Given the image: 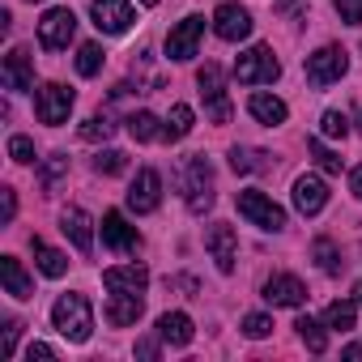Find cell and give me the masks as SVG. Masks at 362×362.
Masks as SVG:
<instances>
[{
  "mask_svg": "<svg viewBox=\"0 0 362 362\" xmlns=\"http://www.w3.org/2000/svg\"><path fill=\"white\" fill-rule=\"evenodd\" d=\"M52 324H56V332H60L64 341L86 345L90 332H94V311H90L86 294H60L56 307H52Z\"/></svg>",
  "mask_w": 362,
  "mask_h": 362,
  "instance_id": "cell-1",
  "label": "cell"
},
{
  "mask_svg": "<svg viewBox=\"0 0 362 362\" xmlns=\"http://www.w3.org/2000/svg\"><path fill=\"white\" fill-rule=\"evenodd\" d=\"M184 201L192 214H205L214 205V166L205 153L184 158Z\"/></svg>",
  "mask_w": 362,
  "mask_h": 362,
  "instance_id": "cell-2",
  "label": "cell"
},
{
  "mask_svg": "<svg viewBox=\"0 0 362 362\" xmlns=\"http://www.w3.org/2000/svg\"><path fill=\"white\" fill-rule=\"evenodd\" d=\"M277 77H281V64H277L273 47H264V43L247 47V52L235 60V81H239V86H260V81H277Z\"/></svg>",
  "mask_w": 362,
  "mask_h": 362,
  "instance_id": "cell-3",
  "label": "cell"
},
{
  "mask_svg": "<svg viewBox=\"0 0 362 362\" xmlns=\"http://www.w3.org/2000/svg\"><path fill=\"white\" fill-rule=\"evenodd\" d=\"M235 209H239L252 226H260V230H281V226H286V209H281L277 201H269L264 192H256V188L239 192V197H235Z\"/></svg>",
  "mask_w": 362,
  "mask_h": 362,
  "instance_id": "cell-4",
  "label": "cell"
},
{
  "mask_svg": "<svg viewBox=\"0 0 362 362\" xmlns=\"http://www.w3.org/2000/svg\"><path fill=\"white\" fill-rule=\"evenodd\" d=\"M69 111H73V90H69V86L47 81V86L35 94V115H39V124L60 128V124L69 119Z\"/></svg>",
  "mask_w": 362,
  "mask_h": 362,
  "instance_id": "cell-5",
  "label": "cell"
},
{
  "mask_svg": "<svg viewBox=\"0 0 362 362\" xmlns=\"http://www.w3.org/2000/svg\"><path fill=\"white\" fill-rule=\"evenodd\" d=\"M90 18L103 35H128L132 22H136L128 0H90Z\"/></svg>",
  "mask_w": 362,
  "mask_h": 362,
  "instance_id": "cell-6",
  "label": "cell"
},
{
  "mask_svg": "<svg viewBox=\"0 0 362 362\" xmlns=\"http://www.w3.org/2000/svg\"><path fill=\"white\" fill-rule=\"evenodd\" d=\"M197 86H201L205 107H209V119H214V124H230V98H226V90H222V69H218V64H205V69L197 73Z\"/></svg>",
  "mask_w": 362,
  "mask_h": 362,
  "instance_id": "cell-7",
  "label": "cell"
},
{
  "mask_svg": "<svg viewBox=\"0 0 362 362\" xmlns=\"http://www.w3.org/2000/svg\"><path fill=\"white\" fill-rule=\"evenodd\" d=\"M73 30H77V18L73 9H47L43 22H39V43L47 52H64L73 43Z\"/></svg>",
  "mask_w": 362,
  "mask_h": 362,
  "instance_id": "cell-8",
  "label": "cell"
},
{
  "mask_svg": "<svg viewBox=\"0 0 362 362\" xmlns=\"http://www.w3.org/2000/svg\"><path fill=\"white\" fill-rule=\"evenodd\" d=\"M345 69H349V60L341 47H320L315 56H307V81L311 86H332L345 77Z\"/></svg>",
  "mask_w": 362,
  "mask_h": 362,
  "instance_id": "cell-9",
  "label": "cell"
},
{
  "mask_svg": "<svg viewBox=\"0 0 362 362\" xmlns=\"http://www.w3.org/2000/svg\"><path fill=\"white\" fill-rule=\"evenodd\" d=\"M0 81H5V90H13V94L35 90V56L26 47H13L5 56V64H0Z\"/></svg>",
  "mask_w": 362,
  "mask_h": 362,
  "instance_id": "cell-10",
  "label": "cell"
},
{
  "mask_svg": "<svg viewBox=\"0 0 362 362\" xmlns=\"http://www.w3.org/2000/svg\"><path fill=\"white\" fill-rule=\"evenodd\" d=\"M201 35H205V18H201V13L184 18V22H179V26L166 35V56H170V60H192Z\"/></svg>",
  "mask_w": 362,
  "mask_h": 362,
  "instance_id": "cell-11",
  "label": "cell"
},
{
  "mask_svg": "<svg viewBox=\"0 0 362 362\" xmlns=\"http://www.w3.org/2000/svg\"><path fill=\"white\" fill-rule=\"evenodd\" d=\"M158 201H162V175H158L153 166L136 170L132 188H128V209H132V214H153Z\"/></svg>",
  "mask_w": 362,
  "mask_h": 362,
  "instance_id": "cell-12",
  "label": "cell"
},
{
  "mask_svg": "<svg viewBox=\"0 0 362 362\" xmlns=\"http://www.w3.org/2000/svg\"><path fill=\"white\" fill-rule=\"evenodd\" d=\"M324 205H328V184H324L320 175H298L294 179V209L303 218H315Z\"/></svg>",
  "mask_w": 362,
  "mask_h": 362,
  "instance_id": "cell-13",
  "label": "cell"
},
{
  "mask_svg": "<svg viewBox=\"0 0 362 362\" xmlns=\"http://www.w3.org/2000/svg\"><path fill=\"white\" fill-rule=\"evenodd\" d=\"M214 30H218V39L239 43V39L252 35V13H247L243 5H222V9L214 13Z\"/></svg>",
  "mask_w": 362,
  "mask_h": 362,
  "instance_id": "cell-14",
  "label": "cell"
},
{
  "mask_svg": "<svg viewBox=\"0 0 362 362\" xmlns=\"http://www.w3.org/2000/svg\"><path fill=\"white\" fill-rule=\"evenodd\" d=\"M205 243H209V252H214L218 269H222V273H235V256H239V235H235V226H226V222L209 226Z\"/></svg>",
  "mask_w": 362,
  "mask_h": 362,
  "instance_id": "cell-15",
  "label": "cell"
},
{
  "mask_svg": "<svg viewBox=\"0 0 362 362\" xmlns=\"http://www.w3.org/2000/svg\"><path fill=\"white\" fill-rule=\"evenodd\" d=\"M264 298L273 307H303L307 303V286L298 277H290V273H277V277L264 281Z\"/></svg>",
  "mask_w": 362,
  "mask_h": 362,
  "instance_id": "cell-16",
  "label": "cell"
},
{
  "mask_svg": "<svg viewBox=\"0 0 362 362\" xmlns=\"http://www.w3.org/2000/svg\"><path fill=\"white\" fill-rule=\"evenodd\" d=\"M60 230L77 243V252H81V256H90V252H94V222H90V214H86V209H64V214H60Z\"/></svg>",
  "mask_w": 362,
  "mask_h": 362,
  "instance_id": "cell-17",
  "label": "cell"
},
{
  "mask_svg": "<svg viewBox=\"0 0 362 362\" xmlns=\"http://www.w3.org/2000/svg\"><path fill=\"white\" fill-rule=\"evenodd\" d=\"M103 243L115 247V252H136V247H141V235H136V226H128V222L111 209V214H103Z\"/></svg>",
  "mask_w": 362,
  "mask_h": 362,
  "instance_id": "cell-18",
  "label": "cell"
},
{
  "mask_svg": "<svg viewBox=\"0 0 362 362\" xmlns=\"http://www.w3.org/2000/svg\"><path fill=\"white\" fill-rule=\"evenodd\" d=\"M145 281H149L145 264H124V269H107V273H103V286H107L111 294H141Z\"/></svg>",
  "mask_w": 362,
  "mask_h": 362,
  "instance_id": "cell-19",
  "label": "cell"
},
{
  "mask_svg": "<svg viewBox=\"0 0 362 362\" xmlns=\"http://www.w3.org/2000/svg\"><path fill=\"white\" fill-rule=\"evenodd\" d=\"M0 281H5V294H13L18 303L35 298V281L26 277V269H22L18 256H5V260H0Z\"/></svg>",
  "mask_w": 362,
  "mask_h": 362,
  "instance_id": "cell-20",
  "label": "cell"
},
{
  "mask_svg": "<svg viewBox=\"0 0 362 362\" xmlns=\"http://www.w3.org/2000/svg\"><path fill=\"white\" fill-rule=\"evenodd\" d=\"M158 337L166 345H192L197 328H192V320L184 311H166V315H158Z\"/></svg>",
  "mask_w": 362,
  "mask_h": 362,
  "instance_id": "cell-21",
  "label": "cell"
},
{
  "mask_svg": "<svg viewBox=\"0 0 362 362\" xmlns=\"http://www.w3.org/2000/svg\"><path fill=\"white\" fill-rule=\"evenodd\" d=\"M141 294H115L111 303H107V324L111 328H128V324H136L141 320Z\"/></svg>",
  "mask_w": 362,
  "mask_h": 362,
  "instance_id": "cell-22",
  "label": "cell"
},
{
  "mask_svg": "<svg viewBox=\"0 0 362 362\" xmlns=\"http://www.w3.org/2000/svg\"><path fill=\"white\" fill-rule=\"evenodd\" d=\"M247 111H252L260 124H269V128H273V124H286V103L273 98V94H252V98H247Z\"/></svg>",
  "mask_w": 362,
  "mask_h": 362,
  "instance_id": "cell-23",
  "label": "cell"
},
{
  "mask_svg": "<svg viewBox=\"0 0 362 362\" xmlns=\"http://www.w3.org/2000/svg\"><path fill=\"white\" fill-rule=\"evenodd\" d=\"M30 247H35V264H39V269L47 273V277H64V273H69V256H64V252L47 247L43 239H35Z\"/></svg>",
  "mask_w": 362,
  "mask_h": 362,
  "instance_id": "cell-24",
  "label": "cell"
},
{
  "mask_svg": "<svg viewBox=\"0 0 362 362\" xmlns=\"http://www.w3.org/2000/svg\"><path fill=\"white\" fill-rule=\"evenodd\" d=\"M188 132H192V107H184V103H179V107H170L162 136H166V141H184Z\"/></svg>",
  "mask_w": 362,
  "mask_h": 362,
  "instance_id": "cell-25",
  "label": "cell"
},
{
  "mask_svg": "<svg viewBox=\"0 0 362 362\" xmlns=\"http://www.w3.org/2000/svg\"><path fill=\"white\" fill-rule=\"evenodd\" d=\"M354 320H358L354 303H328V311H324V328H332V332H349Z\"/></svg>",
  "mask_w": 362,
  "mask_h": 362,
  "instance_id": "cell-26",
  "label": "cell"
},
{
  "mask_svg": "<svg viewBox=\"0 0 362 362\" xmlns=\"http://www.w3.org/2000/svg\"><path fill=\"white\" fill-rule=\"evenodd\" d=\"M128 132H132V141H158V136H162V128H158V115H149V111H136V115H128Z\"/></svg>",
  "mask_w": 362,
  "mask_h": 362,
  "instance_id": "cell-27",
  "label": "cell"
},
{
  "mask_svg": "<svg viewBox=\"0 0 362 362\" xmlns=\"http://www.w3.org/2000/svg\"><path fill=\"white\" fill-rule=\"evenodd\" d=\"M264 158H269V153H260V149H239V145L230 149V166H235L239 175H252V170H264V166H269Z\"/></svg>",
  "mask_w": 362,
  "mask_h": 362,
  "instance_id": "cell-28",
  "label": "cell"
},
{
  "mask_svg": "<svg viewBox=\"0 0 362 362\" xmlns=\"http://www.w3.org/2000/svg\"><path fill=\"white\" fill-rule=\"evenodd\" d=\"M294 328H298V337L307 341V349H311V354H324V349H328V337H324V328H320L311 315H298V324H294Z\"/></svg>",
  "mask_w": 362,
  "mask_h": 362,
  "instance_id": "cell-29",
  "label": "cell"
},
{
  "mask_svg": "<svg viewBox=\"0 0 362 362\" xmlns=\"http://www.w3.org/2000/svg\"><path fill=\"white\" fill-rule=\"evenodd\" d=\"M64 175H69V158H64V153H52V158L43 162V170H39V184H43L47 192H56V184H60Z\"/></svg>",
  "mask_w": 362,
  "mask_h": 362,
  "instance_id": "cell-30",
  "label": "cell"
},
{
  "mask_svg": "<svg viewBox=\"0 0 362 362\" xmlns=\"http://www.w3.org/2000/svg\"><path fill=\"white\" fill-rule=\"evenodd\" d=\"M311 256L320 260L324 273H341V252H337L332 239H315V243H311Z\"/></svg>",
  "mask_w": 362,
  "mask_h": 362,
  "instance_id": "cell-31",
  "label": "cell"
},
{
  "mask_svg": "<svg viewBox=\"0 0 362 362\" xmlns=\"http://www.w3.org/2000/svg\"><path fill=\"white\" fill-rule=\"evenodd\" d=\"M103 69V47L98 43H81V52H77V73L81 77H94Z\"/></svg>",
  "mask_w": 362,
  "mask_h": 362,
  "instance_id": "cell-32",
  "label": "cell"
},
{
  "mask_svg": "<svg viewBox=\"0 0 362 362\" xmlns=\"http://www.w3.org/2000/svg\"><path fill=\"white\" fill-rule=\"evenodd\" d=\"M115 132V124L107 119V115H90L86 124H81V141H107Z\"/></svg>",
  "mask_w": 362,
  "mask_h": 362,
  "instance_id": "cell-33",
  "label": "cell"
},
{
  "mask_svg": "<svg viewBox=\"0 0 362 362\" xmlns=\"http://www.w3.org/2000/svg\"><path fill=\"white\" fill-rule=\"evenodd\" d=\"M94 170H98V175H124V170H128V158H124L119 149H107V153L94 158Z\"/></svg>",
  "mask_w": 362,
  "mask_h": 362,
  "instance_id": "cell-34",
  "label": "cell"
},
{
  "mask_svg": "<svg viewBox=\"0 0 362 362\" xmlns=\"http://www.w3.org/2000/svg\"><path fill=\"white\" fill-rule=\"evenodd\" d=\"M320 132H324V136H332V141H345V132H349V119H345L341 111H324V119H320Z\"/></svg>",
  "mask_w": 362,
  "mask_h": 362,
  "instance_id": "cell-35",
  "label": "cell"
},
{
  "mask_svg": "<svg viewBox=\"0 0 362 362\" xmlns=\"http://www.w3.org/2000/svg\"><path fill=\"white\" fill-rule=\"evenodd\" d=\"M307 149H311V158H315V162H320V170H328V175H341V158H337V153H332V149H324V145H320V141H315V136H311V141H307Z\"/></svg>",
  "mask_w": 362,
  "mask_h": 362,
  "instance_id": "cell-36",
  "label": "cell"
},
{
  "mask_svg": "<svg viewBox=\"0 0 362 362\" xmlns=\"http://www.w3.org/2000/svg\"><path fill=\"white\" fill-rule=\"evenodd\" d=\"M9 158L13 162H35V141L30 136H9Z\"/></svg>",
  "mask_w": 362,
  "mask_h": 362,
  "instance_id": "cell-37",
  "label": "cell"
},
{
  "mask_svg": "<svg viewBox=\"0 0 362 362\" xmlns=\"http://www.w3.org/2000/svg\"><path fill=\"white\" fill-rule=\"evenodd\" d=\"M243 332H247L252 341H260V337L273 332V320H269V315H247V320H243Z\"/></svg>",
  "mask_w": 362,
  "mask_h": 362,
  "instance_id": "cell-38",
  "label": "cell"
},
{
  "mask_svg": "<svg viewBox=\"0 0 362 362\" xmlns=\"http://www.w3.org/2000/svg\"><path fill=\"white\" fill-rule=\"evenodd\" d=\"M337 13L345 26H358L362 22V0H337Z\"/></svg>",
  "mask_w": 362,
  "mask_h": 362,
  "instance_id": "cell-39",
  "label": "cell"
},
{
  "mask_svg": "<svg viewBox=\"0 0 362 362\" xmlns=\"http://www.w3.org/2000/svg\"><path fill=\"white\" fill-rule=\"evenodd\" d=\"M26 358H30V362H35V358H56V349H52V345H43V341H35V345L26 349Z\"/></svg>",
  "mask_w": 362,
  "mask_h": 362,
  "instance_id": "cell-40",
  "label": "cell"
},
{
  "mask_svg": "<svg viewBox=\"0 0 362 362\" xmlns=\"http://www.w3.org/2000/svg\"><path fill=\"white\" fill-rule=\"evenodd\" d=\"M13 214H18V197L13 188H5V222H13Z\"/></svg>",
  "mask_w": 362,
  "mask_h": 362,
  "instance_id": "cell-41",
  "label": "cell"
},
{
  "mask_svg": "<svg viewBox=\"0 0 362 362\" xmlns=\"http://www.w3.org/2000/svg\"><path fill=\"white\" fill-rule=\"evenodd\" d=\"M136 354L141 358H158V341H136Z\"/></svg>",
  "mask_w": 362,
  "mask_h": 362,
  "instance_id": "cell-42",
  "label": "cell"
},
{
  "mask_svg": "<svg viewBox=\"0 0 362 362\" xmlns=\"http://www.w3.org/2000/svg\"><path fill=\"white\" fill-rule=\"evenodd\" d=\"M349 188L362 197V166H354V175H349Z\"/></svg>",
  "mask_w": 362,
  "mask_h": 362,
  "instance_id": "cell-43",
  "label": "cell"
},
{
  "mask_svg": "<svg viewBox=\"0 0 362 362\" xmlns=\"http://www.w3.org/2000/svg\"><path fill=\"white\" fill-rule=\"evenodd\" d=\"M345 358H362V345H349V349H345Z\"/></svg>",
  "mask_w": 362,
  "mask_h": 362,
  "instance_id": "cell-44",
  "label": "cell"
},
{
  "mask_svg": "<svg viewBox=\"0 0 362 362\" xmlns=\"http://www.w3.org/2000/svg\"><path fill=\"white\" fill-rule=\"evenodd\" d=\"M354 298H358V303H362V281H358V286H354Z\"/></svg>",
  "mask_w": 362,
  "mask_h": 362,
  "instance_id": "cell-45",
  "label": "cell"
},
{
  "mask_svg": "<svg viewBox=\"0 0 362 362\" xmlns=\"http://www.w3.org/2000/svg\"><path fill=\"white\" fill-rule=\"evenodd\" d=\"M141 5H158V0H141Z\"/></svg>",
  "mask_w": 362,
  "mask_h": 362,
  "instance_id": "cell-46",
  "label": "cell"
},
{
  "mask_svg": "<svg viewBox=\"0 0 362 362\" xmlns=\"http://www.w3.org/2000/svg\"><path fill=\"white\" fill-rule=\"evenodd\" d=\"M358 132H362V115H358Z\"/></svg>",
  "mask_w": 362,
  "mask_h": 362,
  "instance_id": "cell-47",
  "label": "cell"
}]
</instances>
